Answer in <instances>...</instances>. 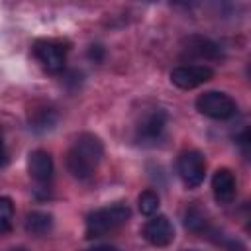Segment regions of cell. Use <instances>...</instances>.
<instances>
[{
  "mask_svg": "<svg viewBox=\"0 0 251 251\" xmlns=\"http://www.w3.org/2000/svg\"><path fill=\"white\" fill-rule=\"evenodd\" d=\"M102 155H104L102 141L92 133H82L76 137V141L67 153V169L75 178L86 180L94 175V169L100 163Z\"/></svg>",
  "mask_w": 251,
  "mask_h": 251,
  "instance_id": "obj_1",
  "label": "cell"
},
{
  "mask_svg": "<svg viewBox=\"0 0 251 251\" xmlns=\"http://www.w3.org/2000/svg\"><path fill=\"white\" fill-rule=\"evenodd\" d=\"M20 251H22V249H20Z\"/></svg>",
  "mask_w": 251,
  "mask_h": 251,
  "instance_id": "obj_22",
  "label": "cell"
},
{
  "mask_svg": "<svg viewBox=\"0 0 251 251\" xmlns=\"http://www.w3.org/2000/svg\"><path fill=\"white\" fill-rule=\"evenodd\" d=\"M214 76V71L206 65H180L171 71V82L182 90L196 88L208 82Z\"/></svg>",
  "mask_w": 251,
  "mask_h": 251,
  "instance_id": "obj_6",
  "label": "cell"
},
{
  "mask_svg": "<svg viewBox=\"0 0 251 251\" xmlns=\"http://www.w3.org/2000/svg\"><path fill=\"white\" fill-rule=\"evenodd\" d=\"M55 122H57V114L51 108H41V110L33 112V116H31V124L35 129H49V127H53Z\"/></svg>",
  "mask_w": 251,
  "mask_h": 251,
  "instance_id": "obj_14",
  "label": "cell"
},
{
  "mask_svg": "<svg viewBox=\"0 0 251 251\" xmlns=\"http://www.w3.org/2000/svg\"><path fill=\"white\" fill-rule=\"evenodd\" d=\"M88 57L94 59L96 63L102 61V59H104V47H100V45H90V49H88Z\"/></svg>",
  "mask_w": 251,
  "mask_h": 251,
  "instance_id": "obj_17",
  "label": "cell"
},
{
  "mask_svg": "<svg viewBox=\"0 0 251 251\" xmlns=\"http://www.w3.org/2000/svg\"><path fill=\"white\" fill-rule=\"evenodd\" d=\"M184 251H196V249H184Z\"/></svg>",
  "mask_w": 251,
  "mask_h": 251,
  "instance_id": "obj_21",
  "label": "cell"
},
{
  "mask_svg": "<svg viewBox=\"0 0 251 251\" xmlns=\"http://www.w3.org/2000/svg\"><path fill=\"white\" fill-rule=\"evenodd\" d=\"M67 51H69V47L57 39H39L33 43V55L51 73H59L65 69Z\"/></svg>",
  "mask_w": 251,
  "mask_h": 251,
  "instance_id": "obj_4",
  "label": "cell"
},
{
  "mask_svg": "<svg viewBox=\"0 0 251 251\" xmlns=\"http://www.w3.org/2000/svg\"><path fill=\"white\" fill-rule=\"evenodd\" d=\"M137 206H139V212L143 216H153L159 210V196H157V192L143 190L139 194V198H137Z\"/></svg>",
  "mask_w": 251,
  "mask_h": 251,
  "instance_id": "obj_13",
  "label": "cell"
},
{
  "mask_svg": "<svg viewBox=\"0 0 251 251\" xmlns=\"http://www.w3.org/2000/svg\"><path fill=\"white\" fill-rule=\"evenodd\" d=\"M10 227H12V224H10V220H0V235H4V233H8V231H10Z\"/></svg>",
  "mask_w": 251,
  "mask_h": 251,
  "instance_id": "obj_18",
  "label": "cell"
},
{
  "mask_svg": "<svg viewBox=\"0 0 251 251\" xmlns=\"http://www.w3.org/2000/svg\"><path fill=\"white\" fill-rule=\"evenodd\" d=\"M129 220V208L126 204H112L100 210H94L86 218V237H102L118 227H122Z\"/></svg>",
  "mask_w": 251,
  "mask_h": 251,
  "instance_id": "obj_2",
  "label": "cell"
},
{
  "mask_svg": "<svg viewBox=\"0 0 251 251\" xmlns=\"http://www.w3.org/2000/svg\"><path fill=\"white\" fill-rule=\"evenodd\" d=\"M184 224H186V227L188 229H192V231H202L204 227H206V216L198 210V208H190L188 212H186V220H184Z\"/></svg>",
  "mask_w": 251,
  "mask_h": 251,
  "instance_id": "obj_15",
  "label": "cell"
},
{
  "mask_svg": "<svg viewBox=\"0 0 251 251\" xmlns=\"http://www.w3.org/2000/svg\"><path fill=\"white\" fill-rule=\"evenodd\" d=\"M178 175L182 178V182L188 188H196L204 182L206 176V161L204 155L196 149L192 151H184L178 157Z\"/></svg>",
  "mask_w": 251,
  "mask_h": 251,
  "instance_id": "obj_5",
  "label": "cell"
},
{
  "mask_svg": "<svg viewBox=\"0 0 251 251\" xmlns=\"http://www.w3.org/2000/svg\"><path fill=\"white\" fill-rule=\"evenodd\" d=\"M88 251H118V249L112 245H96V247H90Z\"/></svg>",
  "mask_w": 251,
  "mask_h": 251,
  "instance_id": "obj_19",
  "label": "cell"
},
{
  "mask_svg": "<svg viewBox=\"0 0 251 251\" xmlns=\"http://www.w3.org/2000/svg\"><path fill=\"white\" fill-rule=\"evenodd\" d=\"M196 110L212 120H227L235 114L237 106L231 96L218 90H208L196 98Z\"/></svg>",
  "mask_w": 251,
  "mask_h": 251,
  "instance_id": "obj_3",
  "label": "cell"
},
{
  "mask_svg": "<svg viewBox=\"0 0 251 251\" xmlns=\"http://www.w3.org/2000/svg\"><path fill=\"white\" fill-rule=\"evenodd\" d=\"M235 176L229 169H218L212 176V192L220 204H229L235 198Z\"/></svg>",
  "mask_w": 251,
  "mask_h": 251,
  "instance_id": "obj_9",
  "label": "cell"
},
{
  "mask_svg": "<svg viewBox=\"0 0 251 251\" xmlns=\"http://www.w3.org/2000/svg\"><path fill=\"white\" fill-rule=\"evenodd\" d=\"M24 226H25V231L27 233H31V235H43V233H47L53 227V216L47 214V212L35 210V212H29L25 216V224Z\"/></svg>",
  "mask_w": 251,
  "mask_h": 251,
  "instance_id": "obj_12",
  "label": "cell"
},
{
  "mask_svg": "<svg viewBox=\"0 0 251 251\" xmlns=\"http://www.w3.org/2000/svg\"><path fill=\"white\" fill-rule=\"evenodd\" d=\"M27 169H29L31 178L39 184H49L53 178V159L43 149H35L29 153Z\"/></svg>",
  "mask_w": 251,
  "mask_h": 251,
  "instance_id": "obj_8",
  "label": "cell"
},
{
  "mask_svg": "<svg viewBox=\"0 0 251 251\" xmlns=\"http://www.w3.org/2000/svg\"><path fill=\"white\" fill-rule=\"evenodd\" d=\"M165 122H167V114L163 110H155L147 114L137 126V139H143V141L159 139L165 129Z\"/></svg>",
  "mask_w": 251,
  "mask_h": 251,
  "instance_id": "obj_10",
  "label": "cell"
},
{
  "mask_svg": "<svg viewBox=\"0 0 251 251\" xmlns=\"http://www.w3.org/2000/svg\"><path fill=\"white\" fill-rule=\"evenodd\" d=\"M186 51L190 55H196V57H204V59H220L222 57V51L220 47L210 41L208 37H202V35H190L188 37V47Z\"/></svg>",
  "mask_w": 251,
  "mask_h": 251,
  "instance_id": "obj_11",
  "label": "cell"
},
{
  "mask_svg": "<svg viewBox=\"0 0 251 251\" xmlns=\"http://www.w3.org/2000/svg\"><path fill=\"white\" fill-rule=\"evenodd\" d=\"M4 157V151H2V135H0V159Z\"/></svg>",
  "mask_w": 251,
  "mask_h": 251,
  "instance_id": "obj_20",
  "label": "cell"
},
{
  "mask_svg": "<svg viewBox=\"0 0 251 251\" xmlns=\"http://www.w3.org/2000/svg\"><path fill=\"white\" fill-rule=\"evenodd\" d=\"M14 204L8 196H0V220H12Z\"/></svg>",
  "mask_w": 251,
  "mask_h": 251,
  "instance_id": "obj_16",
  "label": "cell"
},
{
  "mask_svg": "<svg viewBox=\"0 0 251 251\" xmlns=\"http://www.w3.org/2000/svg\"><path fill=\"white\" fill-rule=\"evenodd\" d=\"M143 237L155 245V247H165L175 239V229L173 224L167 216H155L143 226Z\"/></svg>",
  "mask_w": 251,
  "mask_h": 251,
  "instance_id": "obj_7",
  "label": "cell"
}]
</instances>
